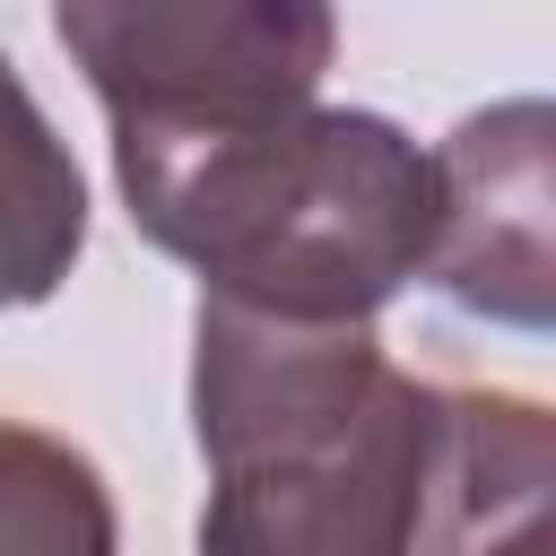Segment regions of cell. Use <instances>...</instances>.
I'll return each mask as SVG.
<instances>
[{
    "instance_id": "1",
    "label": "cell",
    "mask_w": 556,
    "mask_h": 556,
    "mask_svg": "<svg viewBox=\"0 0 556 556\" xmlns=\"http://www.w3.org/2000/svg\"><path fill=\"white\" fill-rule=\"evenodd\" d=\"M113 174L130 226L200 269V304L295 330H374L426 278L434 148L382 113L295 104L252 122H122Z\"/></svg>"
},
{
    "instance_id": "2",
    "label": "cell",
    "mask_w": 556,
    "mask_h": 556,
    "mask_svg": "<svg viewBox=\"0 0 556 556\" xmlns=\"http://www.w3.org/2000/svg\"><path fill=\"white\" fill-rule=\"evenodd\" d=\"M443 391L374 330L191 313V426L208 460L200 556H417Z\"/></svg>"
},
{
    "instance_id": "6",
    "label": "cell",
    "mask_w": 556,
    "mask_h": 556,
    "mask_svg": "<svg viewBox=\"0 0 556 556\" xmlns=\"http://www.w3.org/2000/svg\"><path fill=\"white\" fill-rule=\"evenodd\" d=\"M87 243V182L0 52V313L43 304Z\"/></svg>"
},
{
    "instance_id": "7",
    "label": "cell",
    "mask_w": 556,
    "mask_h": 556,
    "mask_svg": "<svg viewBox=\"0 0 556 556\" xmlns=\"http://www.w3.org/2000/svg\"><path fill=\"white\" fill-rule=\"evenodd\" d=\"M0 556H113L104 469L17 417H0Z\"/></svg>"
},
{
    "instance_id": "5",
    "label": "cell",
    "mask_w": 556,
    "mask_h": 556,
    "mask_svg": "<svg viewBox=\"0 0 556 556\" xmlns=\"http://www.w3.org/2000/svg\"><path fill=\"white\" fill-rule=\"evenodd\" d=\"M556 434L521 391H443L417 556H547Z\"/></svg>"
},
{
    "instance_id": "3",
    "label": "cell",
    "mask_w": 556,
    "mask_h": 556,
    "mask_svg": "<svg viewBox=\"0 0 556 556\" xmlns=\"http://www.w3.org/2000/svg\"><path fill=\"white\" fill-rule=\"evenodd\" d=\"M61 52L87 70L104 122H252L321 104L339 52L330 9L295 0H200V9H113L78 0L52 17Z\"/></svg>"
},
{
    "instance_id": "4",
    "label": "cell",
    "mask_w": 556,
    "mask_h": 556,
    "mask_svg": "<svg viewBox=\"0 0 556 556\" xmlns=\"http://www.w3.org/2000/svg\"><path fill=\"white\" fill-rule=\"evenodd\" d=\"M426 278L513 330H547V104L513 96L434 148Z\"/></svg>"
}]
</instances>
